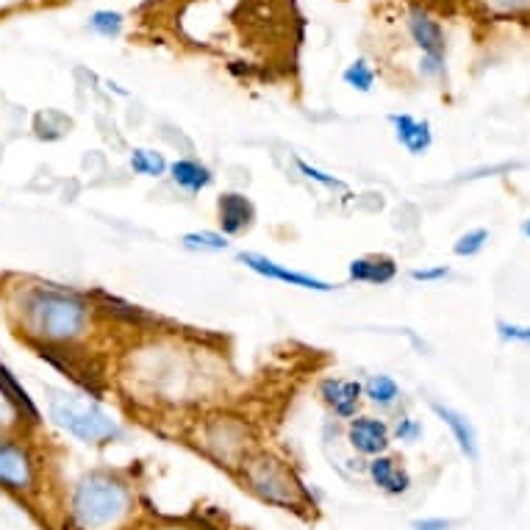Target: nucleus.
<instances>
[{"label":"nucleus","mask_w":530,"mask_h":530,"mask_svg":"<svg viewBox=\"0 0 530 530\" xmlns=\"http://www.w3.org/2000/svg\"><path fill=\"white\" fill-rule=\"evenodd\" d=\"M95 314L98 309L89 295L56 284L31 286L20 297L23 331L39 347L70 350V347L81 345L92 333Z\"/></svg>","instance_id":"nucleus-1"},{"label":"nucleus","mask_w":530,"mask_h":530,"mask_svg":"<svg viewBox=\"0 0 530 530\" xmlns=\"http://www.w3.org/2000/svg\"><path fill=\"white\" fill-rule=\"evenodd\" d=\"M136 500L131 483L95 469L75 483L70 497V522L75 530H123L134 519Z\"/></svg>","instance_id":"nucleus-2"},{"label":"nucleus","mask_w":530,"mask_h":530,"mask_svg":"<svg viewBox=\"0 0 530 530\" xmlns=\"http://www.w3.org/2000/svg\"><path fill=\"white\" fill-rule=\"evenodd\" d=\"M239 478L250 492L270 506L286 508V511H303L309 508V492L303 481L295 475V469L286 464L284 458L272 453H253L247 458Z\"/></svg>","instance_id":"nucleus-3"},{"label":"nucleus","mask_w":530,"mask_h":530,"mask_svg":"<svg viewBox=\"0 0 530 530\" xmlns=\"http://www.w3.org/2000/svg\"><path fill=\"white\" fill-rule=\"evenodd\" d=\"M48 417L56 428H62L73 439L81 444H92V447L117 442L123 436V425L114 420L98 400H87V397L53 392L48 400Z\"/></svg>","instance_id":"nucleus-4"},{"label":"nucleus","mask_w":530,"mask_h":530,"mask_svg":"<svg viewBox=\"0 0 530 530\" xmlns=\"http://www.w3.org/2000/svg\"><path fill=\"white\" fill-rule=\"evenodd\" d=\"M198 447H203L211 461H217V467L239 472L247 458L253 456V431L242 417L217 414L200 425Z\"/></svg>","instance_id":"nucleus-5"},{"label":"nucleus","mask_w":530,"mask_h":530,"mask_svg":"<svg viewBox=\"0 0 530 530\" xmlns=\"http://www.w3.org/2000/svg\"><path fill=\"white\" fill-rule=\"evenodd\" d=\"M236 261H239V264H245L250 272H256V275H261V278H267V281L297 286V289H309V292H320V295H328V292L336 289V284H331V281H322V278H317V275H306V272L289 270V267H284V264L267 259V256H261V253H253V250H242V253H236Z\"/></svg>","instance_id":"nucleus-6"},{"label":"nucleus","mask_w":530,"mask_h":530,"mask_svg":"<svg viewBox=\"0 0 530 530\" xmlns=\"http://www.w3.org/2000/svg\"><path fill=\"white\" fill-rule=\"evenodd\" d=\"M37 483V464L25 444L14 439L0 442V486L9 492H31Z\"/></svg>","instance_id":"nucleus-7"},{"label":"nucleus","mask_w":530,"mask_h":530,"mask_svg":"<svg viewBox=\"0 0 530 530\" xmlns=\"http://www.w3.org/2000/svg\"><path fill=\"white\" fill-rule=\"evenodd\" d=\"M411 37L422 50V73L439 75L444 70V34L436 20H431L425 12H411L408 20Z\"/></svg>","instance_id":"nucleus-8"},{"label":"nucleus","mask_w":530,"mask_h":530,"mask_svg":"<svg viewBox=\"0 0 530 530\" xmlns=\"http://www.w3.org/2000/svg\"><path fill=\"white\" fill-rule=\"evenodd\" d=\"M347 442L356 450L358 456H383L392 444V428L378 417L358 414L353 420H347Z\"/></svg>","instance_id":"nucleus-9"},{"label":"nucleus","mask_w":530,"mask_h":530,"mask_svg":"<svg viewBox=\"0 0 530 530\" xmlns=\"http://www.w3.org/2000/svg\"><path fill=\"white\" fill-rule=\"evenodd\" d=\"M317 395L325 406L331 408L333 417L353 420L358 417V408L364 400V383L356 378H322L317 386Z\"/></svg>","instance_id":"nucleus-10"},{"label":"nucleus","mask_w":530,"mask_h":530,"mask_svg":"<svg viewBox=\"0 0 530 530\" xmlns=\"http://www.w3.org/2000/svg\"><path fill=\"white\" fill-rule=\"evenodd\" d=\"M217 222L222 236H242L256 222V206L245 192H222L217 198Z\"/></svg>","instance_id":"nucleus-11"},{"label":"nucleus","mask_w":530,"mask_h":530,"mask_svg":"<svg viewBox=\"0 0 530 530\" xmlns=\"http://www.w3.org/2000/svg\"><path fill=\"white\" fill-rule=\"evenodd\" d=\"M367 475L375 489H381L389 497H403L411 489V475L406 467H400V461L392 456H375L367 464Z\"/></svg>","instance_id":"nucleus-12"},{"label":"nucleus","mask_w":530,"mask_h":530,"mask_svg":"<svg viewBox=\"0 0 530 530\" xmlns=\"http://www.w3.org/2000/svg\"><path fill=\"white\" fill-rule=\"evenodd\" d=\"M0 397L14 408V414H17V420L20 422H31V425H39V422H42L37 400L28 395V389L14 378V372L9 370L6 364H0Z\"/></svg>","instance_id":"nucleus-13"},{"label":"nucleus","mask_w":530,"mask_h":530,"mask_svg":"<svg viewBox=\"0 0 530 530\" xmlns=\"http://www.w3.org/2000/svg\"><path fill=\"white\" fill-rule=\"evenodd\" d=\"M389 123L395 128L397 142L411 153V156H422L428 153L433 145V131L428 120H417L411 114H389Z\"/></svg>","instance_id":"nucleus-14"},{"label":"nucleus","mask_w":530,"mask_h":530,"mask_svg":"<svg viewBox=\"0 0 530 530\" xmlns=\"http://www.w3.org/2000/svg\"><path fill=\"white\" fill-rule=\"evenodd\" d=\"M397 275V264L395 259L389 256H358L347 264V278L356 281V284H372V286H383L392 284Z\"/></svg>","instance_id":"nucleus-15"},{"label":"nucleus","mask_w":530,"mask_h":530,"mask_svg":"<svg viewBox=\"0 0 530 530\" xmlns=\"http://www.w3.org/2000/svg\"><path fill=\"white\" fill-rule=\"evenodd\" d=\"M431 408H433V414H436V417H439V420L450 428V433H453V439H456V444H458V450H461L469 461H475V458L481 456L475 425H472L464 414H458V411L442 406V403H433Z\"/></svg>","instance_id":"nucleus-16"},{"label":"nucleus","mask_w":530,"mask_h":530,"mask_svg":"<svg viewBox=\"0 0 530 530\" xmlns=\"http://www.w3.org/2000/svg\"><path fill=\"white\" fill-rule=\"evenodd\" d=\"M170 181L178 189H184L186 195H200L203 189H209L214 184V173L198 159H175L170 161Z\"/></svg>","instance_id":"nucleus-17"},{"label":"nucleus","mask_w":530,"mask_h":530,"mask_svg":"<svg viewBox=\"0 0 530 530\" xmlns=\"http://www.w3.org/2000/svg\"><path fill=\"white\" fill-rule=\"evenodd\" d=\"M364 383V400L375 408H392L400 400V386L392 375H370Z\"/></svg>","instance_id":"nucleus-18"},{"label":"nucleus","mask_w":530,"mask_h":530,"mask_svg":"<svg viewBox=\"0 0 530 530\" xmlns=\"http://www.w3.org/2000/svg\"><path fill=\"white\" fill-rule=\"evenodd\" d=\"M128 167L136 175H145V178H164L170 170V161L161 156L159 150L150 148H134L128 156Z\"/></svg>","instance_id":"nucleus-19"},{"label":"nucleus","mask_w":530,"mask_h":530,"mask_svg":"<svg viewBox=\"0 0 530 530\" xmlns=\"http://www.w3.org/2000/svg\"><path fill=\"white\" fill-rule=\"evenodd\" d=\"M181 245L192 253H225L231 242L220 231H189L181 236Z\"/></svg>","instance_id":"nucleus-20"},{"label":"nucleus","mask_w":530,"mask_h":530,"mask_svg":"<svg viewBox=\"0 0 530 530\" xmlns=\"http://www.w3.org/2000/svg\"><path fill=\"white\" fill-rule=\"evenodd\" d=\"M342 78H345V84L350 89H356V92H370L372 84H375V70H372L364 59H358V62L347 67Z\"/></svg>","instance_id":"nucleus-21"},{"label":"nucleus","mask_w":530,"mask_h":530,"mask_svg":"<svg viewBox=\"0 0 530 530\" xmlns=\"http://www.w3.org/2000/svg\"><path fill=\"white\" fill-rule=\"evenodd\" d=\"M89 25H92V31L100 34V37H120V31H123V14L120 12H95L89 17Z\"/></svg>","instance_id":"nucleus-22"},{"label":"nucleus","mask_w":530,"mask_h":530,"mask_svg":"<svg viewBox=\"0 0 530 530\" xmlns=\"http://www.w3.org/2000/svg\"><path fill=\"white\" fill-rule=\"evenodd\" d=\"M489 242V231L483 228H475V231H467L464 236H458V242L453 245V253L461 256V259H469V256H478L483 247Z\"/></svg>","instance_id":"nucleus-23"},{"label":"nucleus","mask_w":530,"mask_h":530,"mask_svg":"<svg viewBox=\"0 0 530 530\" xmlns=\"http://www.w3.org/2000/svg\"><path fill=\"white\" fill-rule=\"evenodd\" d=\"M295 164H297V170H300V173L306 175L309 181H314V184L325 186V189H336V192H345V184H342L339 178H333V175L322 173V170H317V167H311L309 161L297 159Z\"/></svg>","instance_id":"nucleus-24"},{"label":"nucleus","mask_w":530,"mask_h":530,"mask_svg":"<svg viewBox=\"0 0 530 530\" xmlns=\"http://www.w3.org/2000/svg\"><path fill=\"white\" fill-rule=\"evenodd\" d=\"M392 436H395L397 442H406V444H414L420 442L422 439V422L414 420V417H400L395 425V431H392Z\"/></svg>","instance_id":"nucleus-25"},{"label":"nucleus","mask_w":530,"mask_h":530,"mask_svg":"<svg viewBox=\"0 0 530 530\" xmlns=\"http://www.w3.org/2000/svg\"><path fill=\"white\" fill-rule=\"evenodd\" d=\"M497 333L506 342H519V345H530V328L528 325H511V322H497Z\"/></svg>","instance_id":"nucleus-26"},{"label":"nucleus","mask_w":530,"mask_h":530,"mask_svg":"<svg viewBox=\"0 0 530 530\" xmlns=\"http://www.w3.org/2000/svg\"><path fill=\"white\" fill-rule=\"evenodd\" d=\"M444 278H450V267H422V270H411V281H417V284H439Z\"/></svg>","instance_id":"nucleus-27"},{"label":"nucleus","mask_w":530,"mask_h":530,"mask_svg":"<svg viewBox=\"0 0 530 530\" xmlns=\"http://www.w3.org/2000/svg\"><path fill=\"white\" fill-rule=\"evenodd\" d=\"M486 6L500 14H511V12H522V9H528L530 0H486Z\"/></svg>","instance_id":"nucleus-28"},{"label":"nucleus","mask_w":530,"mask_h":530,"mask_svg":"<svg viewBox=\"0 0 530 530\" xmlns=\"http://www.w3.org/2000/svg\"><path fill=\"white\" fill-rule=\"evenodd\" d=\"M450 528H453V522L442 517L414 519V522H411V530H450Z\"/></svg>","instance_id":"nucleus-29"},{"label":"nucleus","mask_w":530,"mask_h":530,"mask_svg":"<svg viewBox=\"0 0 530 530\" xmlns=\"http://www.w3.org/2000/svg\"><path fill=\"white\" fill-rule=\"evenodd\" d=\"M17 420V414H14V408L0 397V428H6V425H12Z\"/></svg>","instance_id":"nucleus-30"},{"label":"nucleus","mask_w":530,"mask_h":530,"mask_svg":"<svg viewBox=\"0 0 530 530\" xmlns=\"http://www.w3.org/2000/svg\"><path fill=\"white\" fill-rule=\"evenodd\" d=\"M522 231H525V236H528V239H530V217H528V220H525V225H522Z\"/></svg>","instance_id":"nucleus-31"},{"label":"nucleus","mask_w":530,"mask_h":530,"mask_svg":"<svg viewBox=\"0 0 530 530\" xmlns=\"http://www.w3.org/2000/svg\"><path fill=\"white\" fill-rule=\"evenodd\" d=\"M153 530H189V528H178V525H170V528H153Z\"/></svg>","instance_id":"nucleus-32"}]
</instances>
